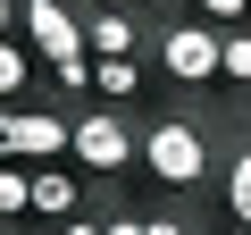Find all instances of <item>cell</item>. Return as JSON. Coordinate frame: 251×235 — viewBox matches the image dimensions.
I'll return each mask as SVG.
<instances>
[{"instance_id":"11","label":"cell","mask_w":251,"mask_h":235,"mask_svg":"<svg viewBox=\"0 0 251 235\" xmlns=\"http://www.w3.org/2000/svg\"><path fill=\"white\" fill-rule=\"evenodd\" d=\"M226 218L251 235V143H243V151H226Z\"/></svg>"},{"instance_id":"3","label":"cell","mask_w":251,"mask_h":235,"mask_svg":"<svg viewBox=\"0 0 251 235\" xmlns=\"http://www.w3.org/2000/svg\"><path fill=\"white\" fill-rule=\"evenodd\" d=\"M84 176H126L143 160V135H134V118L126 109H109V101H92V109H75V151H67Z\"/></svg>"},{"instance_id":"16","label":"cell","mask_w":251,"mask_h":235,"mask_svg":"<svg viewBox=\"0 0 251 235\" xmlns=\"http://www.w3.org/2000/svg\"><path fill=\"white\" fill-rule=\"evenodd\" d=\"M151 235H193V227H184V218H159V210H151Z\"/></svg>"},{"instance_id":"15","label":"cell","mask_w":251,"mask_h":235,"mask_svg":"<svg viewBox=\"0 0 251 235\" xmlns=\"http://www.w3.org/2000/svg\"><path fill=\"white\" fill-rule=\"evenodd\" d=\"M109 235H151V218H134V210H117V218H109Z\"/></svg>"},{"instance_id":"13","label":"cell","mask_w":251,"mask_h":235,"mask_svg":"<svg viewBox=\"0 0 251 235\" xmlns=\"http://www.w3.org/2000/svg\"><path fill=\"white\" fill-rule=\"evenodd\" d=\"M193 17H209V26L226 34V26H243V17H251V0H193Z\"/></svg>"},{"instance_id":"5","label":"cell","mask_w":251,"mask_h":235,"mask_svg":"<svg viewBox=\"0 0 251 235\" xmlns=\"http://www.w3.org/2000/svg\"><path fill=\"white\" fill-rule=\"evenodd\" d=\"M25 42L42 51V67L59 76V67H84L92 59V42H84V26L59 9V0H25Z\"/></svg>"},{"instance_id":"7","label":"cell","mask_w":251,"mask_h":235,"mask_svg":"<svg viewBox=\"0 0 251 235\" xmlns=\"http://www.w3.org/2000/svg\"><path fill=\"white\" fill-rule=\"evenodd\" d=\"M75 210H84V185H75L59 160H42V168H34V218L59 227V218H75Z\"/></svg>"},{"instance_id":"14","label":"cell","mask_w":251,"mask_h":235,"mask_svg":"<svg viewBox=\"0 0 251 235\" xmlns=\"http://www.w3.org/2000/svg\"><path fill=\"white\" fill-rule=\"evenodd\" d=\"M50 235H109V218H84V210H75V218H59Z\"/></svg>"},{"instance_id":"18","label":"cell","mask_w":251,"mask_h":235,"mask_svg":"<svg viewBox=\"0 0 251 235\" xmlns=\"http://www.w3.org/2000/svg\"><path fill=\"white\" fill-rule=\"evenodd\" d=\"M84 9H92V0H84Z\"/></svg>"},{"instance_id":"9","label":"cell","mask_w":251,"mask_h":235,"mask_svg":"<svg viewBox=\"0 0 251 235\" xmlns=\"http://www.w3.org/2000/svg\"><path fill=\"white\" fill-rule=\"evenodd\" d=\"M34 59H42V51H25L17 34H0V109H17V101H25V84H34Z\"/></svg>"},{"instance_id":"6","label":"cell","mask_w":251,"mask_h":235,"mask_svg":"<svg viewBox=\"0 0 251 235\" xmlns=\"http://www.w3.org/2000/svg\"><path fill=\"white\" fill-rule=\"evenodd\" d=\"M84 42H92V59H143V17L126 0H92L84 9Z\"/></svg>"},{"instance_id":"17","label":"cell","mask_w":251,"mask_h":235,"mask_svg":"<svg viewBox=\"0 0 251 235\" xmlns=\"http://www.w3.org/2000/svg\"><path fill=\"white\" fill-rule=\"evenodd\" d=\"M9 235H25V227H9Z\"/></svg>"},{"instance_id":"1","label":"cell","mask_w":251,"mask_h":235,"mask_svg":"<svg viewBox=\"0 0 251 235\" xmlns=\"http://www.w3.org/2000/svg\"><path fill=\"white\" fill-rule=\"evenodd\" d=\"M143 168H151V185H168V193L209 185V135H201V118H184V109L151 118V126H143Z\"/></svg>"},{"instance_id":"2","label":"cell","mask_w":251,"mask_h":235,"mask_svg":"<svg viewBox=\"0 0 251 235\" xmlns=\"http://www.w3.org/2000/svg\"><path fill=\"white\" fill-rule=\"evenodd\" d=\"M151 51H159V76L184 84V92H201V84L226 76V34H218L209 17H176V26H159Z\"/></svg>"},{"instance_id":"4","label":"cell","mask_w":251,"mask_h":235,"mask_svg":"<svg viewBox=\"0 0 251 235\" xmlns=\"http://www.w3.org/2000/svg\"><path fill=\"white\" fill-rule=\"evenodd\" d=\"M59 151H75V118H50V109H34V101L0 109V160L42 168V160H59Z\"/></svg>"},{"instance_id":"12","label":"cell","mask_w":251,"mask_h":235,"mask_svg":"<svg viewBox=\"0 0 251 235\" xmlns=\"http://www.w3.org/2000/svg\"><path fill=\"white\" fill-rule=\"evenodd\" d=\"M226 84H251V26H226Z\"/></svg>"},{"instance_id":"8","label":"cell","mask_w":251,"mask_h":235,"mask_svg":"<svg viewBox=\"0 0 251 235\" xmlns=\"http://www.w3.org/2000/svg\"><path fill=\"white\" fill-rule=\"evenodd\" d=\"M92 101L134 109V101H143V59H92Z\"/></svg>"},{"instance_id":"10","label":"cell","mask_w":251,"mask_h":235,"mask_svg":"<svg viewBox=\"0 0 251 235\" xmlns=\"http://www.w3.org/2000/svg\"><path fill=\"white\" fill-rule=\"evenodd\" d=\"M25 210H34V168L25 160H0V218L25 227Z\"/></svg>"}]
</instances>
